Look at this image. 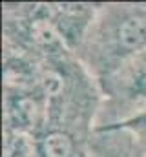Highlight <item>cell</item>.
<instances>
[{
  "label": "cell",
  "instance_id": "1",
  "mask_svg": "<svg viewBox=\"0 0 146 157\" xmlns=\"http://www.w3.org/2000/svg\"><path fill=\"white\" fill-rule=\"evenodd\" d=\"M146 51V9H122L99 37V60L106 71L126 68Z\"/></svg>",
  "mask_w": 146,
  "mask_h": 157
},
{
  "label": "cell",
  "instance_id": "2",
  "mask_svg": "<svg viewBox=\"0 0 146 157\" xmlns=\"http://www.w3.org/2000/svg\"><path fill=\"white\" fill-rule=\"evenodd\" d=\"M117 93L124 106L135 110L133 115H139L146 110V51L130 66H126L124 77L117 84Z\"/></svg>",
  "mask_w": 146,
  "mask_h": 157
},
{
  "label": "cell",
  "instance_id": "3",
  "mask_svg": "<svg viewBox=\"0 0 146 157\" xmlns=\"http://www.w3.org/2000/svg\"><path fill=\"white\" fill-rule=\"evenodd\" d=\"M38 157H73L75 144L71 135L64 130H48L38 144H36Z\"/></svg>",
  "mask_w": 146,
  "mask_h": 157
},
{
  "label": "cell",
  "instance_id": "4",
  "mask_svg": "<svg viewBox=\"0 0 146 157\" xmlns=\"http://www.w3.org/2000/svg\"><path fill=\"white\" fill-rule=\"evenodd\" d=\"M7 113L11 117V122L18 128H29L38 121V106L33 99L17 97L7 101Z\"/></svg>",
  "mask_w": 146,
  "mask_h": 157
},
{
  "label": "cell",
  "instance_id": "5",
  "mask_svg": "<svg viewBox=\"0 0 146 157\" xmlns=\"http://www.w3.org/2000/svg\"><path fill=\"white\" fill-rule=\"evenodd\" d=\"M121 126L132 130V132L137 133L141 139H146V110L143 112V113H139V115H133V117L126 119Z\"/></svg>",
  "mask_w": 146,
  "mask_h": 157
}]
</instances>
